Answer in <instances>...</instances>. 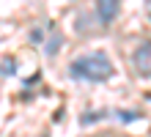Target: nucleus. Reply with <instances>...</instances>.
I'll list each match as a JSON object with an SVG mask.
<instances>
[{
    "mask_svg": "<svg viewBox=\"0 0 151 137\" xmlns=\"http://www.w3.org/2000/svg\"><path fill=\"white\" fill-rule=\"evenodd\" d=\"M69 77L72 80H83V82H104L113 77V63L102 49L96 52H85L69 63Z\"/></svg>",
    "mask_w": 151,
    "mask_h": 137,
    "instance_id": "nucleus-1",
    "label": "nucleus"
},
{
    "mask_svg": "<svg viewBox=\"0 0 151 137\" xmlns=\"http://www.w3.org/2000/svg\"><path fill=\"white\" fill-rule=\"evenodd\" d=\"M102 118H118V121L124 123H132V121H137L140 113H135V110H104V113H85L83 118H80V123L88 126V123H93V121H102Z\"/></svg>",
    "mask_w": 151,
    "mask_h": 137,
    "instance_id": "nucleus-2",
    "label": "nucleus"
},
{
    "mask_svg": "<svg viewBox=\"0 0 151 137\" xmlns=\"http://www.w3.org/2000/svg\"><path fill=\"white\" fill-rule=\"evenodd\" d=\"M132 63H135V71L143 77H151V41H146L143 47H137V52L132 55Z\"/></svg>",
    "mask_w": 151,
    "mask_h": 137,
    "instance_id": "nucleus-3",
    "label": "nucleus"
},
{
    "mask_svg": "<svg viewBox=\"0 0 151 137\" xmlns=\"http://www.w3.org/2000/svg\"><path fill=\"white\" fill-rule=\"evenodd\" d=\"M115 14H118V3H115V0H102V3H96V16H99L102 25H110L115 19Z\"/></svg>",
    "mask_w": 151,
    "mask_h": 137,
    "instance_id": "nucleus-4",
    "label": "nucleus"
},
{
    "mask_svg": "<svg viewBox=\"0 0 151 137\" xmlns=\"http://www.w3.org/2000/svg\"><path fill=\"white\" fill-rule=\"evenodd\" d=\"M60 44H63V36H60V30L52 25V39L44 41V55H47V58H55L58 49H60Z\"/></svg>",
    "mask_w": 151,
    "mask_h": 137,
    "instance_id": "nucleus-5",
    "label": "nucleus"
},
{
    "mask_svg": "<svg viewBox=\"0 0 151 137\" xmlns=\"http://www.w3.org/2000/svg\"><path fill=\"white\" fill-rule=\"evenodd\" d=\"M0 71H3V74H14V60L3 63V69H0Z\"/></svg>",
    "mask_w": 151,
    "mask_h": 137,
    "instance_id": "nucleus-6",
    "label": "nucleus"
}]
</instances>
